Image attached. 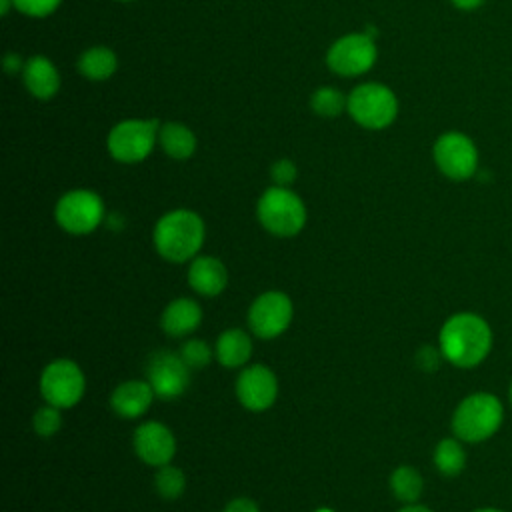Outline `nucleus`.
<instances>
[{"label": "nucleus", "instance_id": "ddd939ff", "mask_svg": "<svg viewBox=\"0 0 512 512\" xmlns=\"http://www.w3.org/2000/svg\"><path fill=\"white\" fill-rule=\"evenodd\" d=\"M236 396L250 412L268 410L278 396L276 374L264 364H252L236 378Z\"/></svg>", "mask_w": 512, "mask_h": 512}, {"label": "nucleus", "instance_id": "e433bc0d", "mask_svg": "<svg viewBox=\"0 0 512 512\" xmlns=\"http://www.w3.org/2000/svg\"><path fill=\"white\" fill-rule=\"evenodd\" d=\"M508 400H510V406H512V380H510V388H508Z\"/></svg>", "mask_w": 512, "mask_h": 512}, {"label": "nucleus", "instance_id": "b1692460", "mask_svg": "<svg viewBox=\"0 0 512 512\" xmlns=\"http://www.w3.org/2000/svg\"><path fill=\"white\" fill-rule=\"evenodd\" d=\"M348 94L334 86H320L310 94V108L320 118H338L346 112Z\"/></svg>", "mask_w": 512, "mask_h": 512}, {"label": "nucleus", "instance_id": "2f4dec72", "mask_svg": "<svg viewBox=\"0 0 512 512\" xmlns=\"http://www.w3.org/2000/svg\"><path fill=\"white\" fill-rule=\"evenodd\" d=\"M24 62L26 60H22L16 52H8L6 54V58H4V70L8 72V74H16V72H22V68H24Z\"/></svg>", "mask_w": 512, "mask_h": 512}, {"label": "nucleus", "instance_id": "cd10ccee", "mask_svg": "<svg viewBox=\"0 0 512 512\" xmlns=\"http://www.w3.org/2000/svg\"><path fill=\"white\" fill-rule=\"evenodd\" d=\"M14 10L28 16V18H46L54 14L62 0H12Z\"/></svg>", "mask_w": 512, "mask_h": 512}, {"label": "nucleus", "instance_id": "aec40b11", "mask_svg": "<svg viewBox=\"0 0 512 512\" xmlns=\"http://www.w3.org/2000/svg\"><path fill=\"white\" fill-rule=\"evenodd\" d=\"M76 70L90 82H104L112 78L118 70V56L112 48L104 44H96L86 48L78 60Z\"/></svg>", "mask_w": 512, "mask_h": 512}, {"label": "nucleus", "instance_id": "c85d7f7f", "mask_svg": "<svg viewBox=\"0 0 512 512\" xmlns=\"http://www.w3.org/2000/svg\"><path fill=\"white\" fill-rule=\"evenodd\" d=\"M270 178L274 182V186H286L290 188V184H294V180L298 178V168L294 164V160L290 158H280L270 166Z\"/></svg>", "mask_w": 512, "mask_h": 512}, {"label": "nucleus", "instance_id": "c756f323", "mask_svg": "<svg viewBox=\"0 0 512 512\" xmlns=\"http://www.w3.org/2000/svg\"><path fill=\"white\" fill-rule=\"evenodd\" d=\"M442 360H444V356H442L440 346L424 344V346H420L418 352H416V364H418V368H422L424 372H434V370L440 366Z\"/></svg>", "mask_w": 512, "mask_h": 512}, {"label": "nucleus", "instance_id": "423d86ee", "mask_svg": "<svg viewBox=\"0 0 512 512\" xmlns=\"http://www.w3.org/2000/svg\"><path fill=\"white\" fill-rule=\"evenodd\" d=\"M158 118H124L116 122L106 136V150L120 164L144 162L158 144Z\"/></svg>", "mask_w": 512, "mask_h": 512}, {"label": "nucleus", "instance_id": "6e6552de", "mask_svg": "<svg viewBox=\"0 0 512 512\" xmlns=\"http://www.w3.org/2000/svg\"><path fill=\"white\" fill-rule=\"evenodd\" d=\"M432 160L442 176L452 182H464L478 172L480 154L476 142L468 134L446 130L432 144Z\"/></svg>", "mask_w": 512, "mask_h": 512}, {"label": "nucleus", "instance_id": "72a5a7b5", "mask_svg": "<svg viewBox=\"0 0 512 512\" xmlns=\"http://www.w3.org/2000/svg\"><path fill=\"white\" fill-rule=\"evenodd\" d=\"M398 512H432L428 506H424V504H406V506H402Z\"/></svg>", "mask_w": 512, "mask_h": 512}, {"label": "nucleus", "instance_id": "f3484780", "mask_svg": "<svg viewBox=\"0 0 512 512\" xmlns=\"http://www.w3.org/2000/svg\"><path fill=\"white\" fill-rule=\"evenodd\" d=\"M188 284L202 296H218L228 284V270L216 256H198L188 266Z\"/></svg>", "mask_w": 512, "mask_h": 512}, {"label": "nucleus", "instance_id": "dca6fc26", "mask_svg": "<svg viewBox=\"0 0 512 512\" xmlns=\"http://www.w3.org/2000/svg\"><path fill=\"white\" fill-rule=\"evenodd\" d=\"M154 396L148 380H126L114 388L110 406L122 418H138L150 408Z\"/></svg>", "mask_w": 512, "mask_h": 512}, {"label": "nucleus", "instance_id": "1a4fd4ad", "mask_svg": "<svg viewBox=\"0 0 512 512\" xmlns=\"http://www.w3.org/2000/svg\"><path fill=\"white\" fill-rule=\"evenodd\" d=\"M106 216L104 200L98 192L88 188H74L64 192L56 206H54V218L56 224L74 236H84L94 232Z\"/></svg>", "mask_w": 512, "mask_h": 512}, {"label": "nucleus", "instance_id": "f704fd0d", "mask_svg": "<svg viewBox=\"0 0 512 512\" xmlns=\"http://www.w3.org/2000/svg\"><path fill=\"white\" fill-rule=\"evenodd\" d=\"M12 8H14V2H12V0H0V12H2V16H6Z\"/></svg>", "mask_w": 512, "mask_h": 512}, {"label": "nucleus", "instance_id": "58836bf2", "mask_svg": "<svg viewBox=\"0 0 512 512\" xmlns=\"http://www.w3.org/2000/svg\"><path fill=\"white\" fill-rule=\"evenodd\" d=\"M116 2H136V0H116Z\"/></svg>", "mask_w": 512, "mask_h": 512}, {"label": "nucleus", "instance_id": "4c0bfd02", "mask_svg": "<svg viewBox=\"0 0 512 512\" xmlns=\"http://www.w3.org/2000/svg\"><path fill=\"white\" fill-rule=\"evenodd\" d=\"M316 512H332L330 508H320V510H316Z\"/></svg>", "mask_w": 512, "mask_h": 512}, {"label": "nucleus", "instance_id": "4be33fe9", "mask_svg": "<svg viewBox=\"0 0 512 512\" xmlns=\"http://www.w3.org/2000/svg\"><path fill=\"white\" fill-rule=\"evenodd\" d=\"M432 462L436 466V470L442 476L454 478L458 474H462V470L466 468V450H464V442L456 436H448L442 438L436 446H434V454H432Z\"/></svg>", "mask_w": 512, "mask_h": 512}, {"label": "nucleus", "instance_id": "bb28decb", "mask_svg": "<svg viewBox=\"0 0 512 512\" xmlns=\"http://www.w3.org/2000/svg\"><path fill=\"white\" fill-rule=\"evenodd\" d=\"M182 360L188 364L190 370H198V368H204L210 358H212V352H210V346L200 340V338H192V340H186L182 346H180V352Z\"/></svg>", "mask_w": 512, "mask_h": 512}, {"label": "nucleus", "instance_id": "4468645a", "mask_svg": "<svg viewBox=\"0 0 512 512\" xmlns=\"http://www.w3.org/2000/svg\"><path fill=\"white\" fill-rule=\"evenodd\" d=\"M136 456L150 466H164L176 454V438L168 426L156 420H148L134 430L132 436Z\"/></svg>", "mask_w": 512, "mask_h": 512}, {"label": "nucleus", "instance_id": "20e7f679", "mask_svg": "<svg viewBox=\"0 0 512 512\" xmlns=\"http://www.w3.org/2000/svg\"><path fill=\"white\" fill-rule=\"evenodd\" d=\"M400 112V102L394 90L382 82H360L348 92L346 114L360 126L372 132L390 128Z\"/></svg>", "mask_w": 512, "mask_h": 512}, {"label": "nucleus", "instance_id": "a211bd4d", "mask_svg": "<svg viewBox=\"0 0 512 512\" xmlns=\"http://www.w3.org/2000/svg\"><path fill=\"white\" fill-rule=\"evenodd\" d=\"M162 330L172 336L180 338L194 332L202 322V308L192 298H176L172 300L162 312Z\"/></svg>", "mask_w": 512, "mask_h": 512}, {"label": "nucleus", "instance_id": "f8f14e48", "mask_svg": "<svg viewBox=\"0 0 512 512\" xmlns=\"http://www.w3.org/2000/svg\"><path fill=\"white\" fill-rule=\"evenodd\" d=\"M148 382L154 394L162 400L178 398L190 384V368L180 354L170 350H158L148 358L146 364Z\"/></svg>", "mask_w": 512, "mask_h": 512}, {"label": "nucleus", "instance_id": "7c9ffc66", "mask_svg": "<svg viewBox=\"0 0 512 512\" xmlns=\"http://www.w3.org/2000/svg\"><path fill=\"white\" fill-rule=\"evenodd\" d=\"M222 512H260V508L250 498H234L226 504V508Z\"/></svg>", "mask_w": 512, "mask_h": 512}, {"label": "nucleus", "instance_id": "a878e982", "mask_svg": "<svg viewBox=\"0 0 512 512\" xmlns=\"http://www.w3.org/2000/svg\"><path fill=\"white\" fill-rule=\"evenodd\" d=\"M62 426V416H60V408L52 406L46 402V406H40L34 416H32V428L38 436L50 438L54 436Z\"/></svg>", "mask_w": 512, "mask_h": 512}, {"label": "nucleus", "instance_id": "412c9836", "mask_svg": "<svg viewBox=\"0 0 512 512\" xmlns=\"http://www.w3.org/2000/svg\"><path fill=\"white\" fill-rule=\"evenodd\" d=\"M252 356V340L240 328L224 330L216 340V358L226 368H238Z\"/></svg>", "mask_w": 512, "mask_h": 512}, {"label": "nucleus", "instance_id": "9d476101", "mask_svg": "<svg viewBox=\"0 0 512 512\" xmlns=\"http://www.w3.org/2000/svg\"><path fill=\"white\" fill-rule=\"evenodd\" d=\"M86 378L82 368L70 358H56L40 374L42 398L58 408H72L84 396Z\"/></svg>", "mask_w": 512, "mask_h": 512}, {"label": "nucleus", "instance_id": "2eb2a0df", "mask_svg": "<svg viewBox=\"0 0 512 512\" xmlns=\"http://www.w3.org/2000/svg\"><path fill=\"white\" fill-rule=\"evenodd\" d=\"M22 84L28 94L36 100L48 102L52 100L62 88V76L56 64L42 54H34L24 62L22 68Z\"/></svg>", "mask_w": 512, "mask_h": 512}, {"label": "nucleus", "instance_id": "0eeeda50", "mask_svg": "<svg viewBox=\"0 0 512 512\" xmlns=\"http://www.w3.org/2000/svg\"><path fill=\"white\" fill-rule=\"evenodd\" d=\"M378 60V46L368 32H348L336 38L326 50V66L342 78L368 74Z\"/></svg>", "mask_w": 512, "mask_h": 512}, {"label": "nucleus", "instance_id": "f03ea898", "mask_svg": "<svg viewBox=\"0 0 512 512\" xmlns=\"http://www.w3.org/2000/svg\"><path fill=\"white\" fill-rule=\"evenodd\" d=\"M204 220L188 208H176L162 214L154 226L152 240L156 252L168 262H186L198 254L204 244Z\"/></svg>", "mask_w": 512, "mask_h": 512}, {"label": "nucleus", "instance_id": "c9c22d12", "mask_svg": "<svg viewBox=\"0 0 512 512\" xmlns=\"http://www.w3.org/2000/svg\"><path fill=\"white\" fill-rule=\"evenodd\" d=\"M472 512H506V510L494 508V506H484V508H476V510H472Z\"/></svg>", "mask_w": 512, "mask_h": 512}, {"label": "nucleus", "instance_id": "7ed1b4c3", "mask_svg": "<svg viewBox=\"0 0 512 512\" xmlns=\"http://www.w3.org/2000/svg\"><path fill=\"white\" fill-rule=\"evenodd\" d=\"M504 422V404L492 392H472L452 412V432L466 444H480L492 438Z\"/></svg>", "mask_w": 512, "mask_h": 512}, {"label": "nucleus", "instance_id": "f257e3e1", "mask_svg": "<svg viewBox=\"0 0 512 512\" xmlns=\"http://www.w3.org/2000/svg\"><path fill=\"white\" fill-rule=\"evenodd\" d=\"M492 328L476 312H456L440 328L438 346L444 360L456 368L480 366L492 350Z\"/></svg>", "mask_w": 512, "mask_h": 512}, {"label": "nucleus", "instance_id": "6ab92c4d", "mask_svg": "<svg viewBox=\"0 0 512 512\" xmlns=\"http://www.w3.org/2000/svg\"><path fill=\"white\" fill-rule=\"evenodd\" d=\"M158 146L172 160H188L194 156L198 140L190 126L184 122H162L158 132Z\"/></svg>", "mask_w": 512, "mask_h": 512}, {"label": "nucleus", "instance_id": "5701e85b", "mask_svg": "<svg viewBox=\"0 0 512 512\" xmlns=\"http://www.w3.org/2000/svg\"><path fill=\"white\" fill-rule=\"evenodd\" d=\"M390 490L400 502L414 504L422 496L424 478L414 466H398L390 474Z\"/></svg>", "mask_w": 512, "mask_h": 512}, {"label": "nucleus", "instance_id": "39448f33", "mask_svg": "<svg viewBox=\"0 0 512 512\" xmlns=\"http://www.w3.org/2000/svg\"><path fill=\"white\" fill-rule=\"evenodd\" d=\"M258 222L274 236H296L306 224L304 200L286 186H270L256 202Z\"/></svg>", "mask_w": 512, "mask_h": 512}, {"label": "nucleus", "instance_id": "393cba45", "mask_svg": "<svg viewBox=\"0 0 512 512\" xmlns=\"http://www.w3.org/2000/svg\"><path fill=\"white\" fill-rule=\"evenodd\" d=\"M154 488L162 498L174 500V498L182 496V492L186 488V476L178 466L164 464L154 474Z\"/></svg>", "mask_w": 512, "mask_h": 512}, {"label": "nucleus", "instance_id": "473e14b6", "mask_svg": "<svg viewBox=\"0 0 512 512\" xmlns=\"http://www.w3.org/2000/svg\"><path fill=\"white\" fill-rule=\"evenodd\" d=\"M454 8H458V10H462V12H472V10H476V8H480L486 0H448Z\"/></svg>", "mask_w": 512, "mask_h": 512}, {"label": "nucleus", "instance_id": "9b49d317", "mask_svg": "<svg viewBox=\"0 0 512 512\" xmlns=\"http://www.w3.org/2000/svg\"><path fill=\"white\" fill-rule=\"evenodd\" d=\"M294 306L288 294L280 290H268L250 304L248 308V326L250 330L264 340L280 336L292 322Z\"/></svg>", "mask_w": 512, "mask_h": 512}]
</instances>
